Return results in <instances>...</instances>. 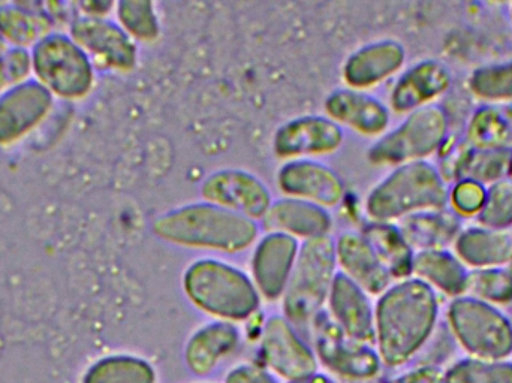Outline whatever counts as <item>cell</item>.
I'll list each match as a JSON object with an SVG mask.
<instances>
[{
  "label": "cell",
  "mask_w": 512,
  "mask_h": 383,
  "mask_svg": "<svg viewBox=\"0 0 512 383\" xmlns=\"http://www.w3.org/2000/svg\"><path fill=\"white\" fill-rule=\"evenodd\" d=\"M448 321L460 345L478 360L502 361L512 354V324L493 304L459 297L450 304Z\"/></svg>",
  "instance_id": "8"
},
{
  "label": "cell",
  "mask_w": 512,
  "mask_h": 383,
  "mask_svg": "<svg viewBox=\"0 0 512 383\" xmlns=\"http://www.w3.org/2000/svg\"><path fill=\"white\" fill-rule=\"evenodd\" d=\"M450 204V189L438 168L427 161L400 165L370 191L366 213L372 222L393 223L409 214L441 210Z\"/></svg>",
  "instance_id": "3"
},
{
  "label": "cell",
  "mask_w": 512,
  "mask_h": 383,
  "mask_svg": "<svg viewBox=\"0 0 512 383\" xmlns=\"http://www.w3.org/2000/svg\"><path fill=\"white\" fill-rule=\"evenodd\" d=\"M444 375L435 367H426V369L415 370L402 378L394 379L390 383H442Z\"/></svg>",
  "instance_id": "41"
},
{
  "label": "cell",
  "mask_w": 512,
  "mask_h": 383,
  "mask_svg": "<svg viewBox=\"0 0 512 383\" xmlns=\"http://www.w3.org/2000/svg\"><path fill=\"white\" fill-rule=\"evenodd\" d=\"M36 81L66 101H78L92 92L95 68L71 36L50 33L30 51Z\"/></svg>",
  "instance_id": "6"
},
{
  "label": "cell",
  "mask_w": 512,
  "mask_h": 383,
  "mask_svg": "<svg viewBox=\"0 0 512 383\" xmlns=\"http://www.w3.org/2000/svg\"><path fill=\"white\" fill-rule=\"evenodd\" d=\"M53 108V95L36 80L0 95V147L14 146L38 128Z\"/></svg>",
  "instance_id": "12"
},
{
  "label": "cell",
  "mask_w": 512,
  "mask_h": 383,
  "mask_svg": "<svg viewBox=\"0 0 512 383\" xmlns=\"http://www.w3.org/2000/svg\"><path fill=\"white\" fill-rule=\"evenodd\" d=\"M325 113L364 137H378L390 125V110L375 96L355 89H336L325 98Z\"/></svg>",
  "instance_id": "19"
},
{
  "label": "cell",
  "mask_w": 512,
  "mask_h": 383,
  "mask_svg": "<svg viewBox=\"0 0 512 383\" xmlns=\"http://www.w3.org/2000/svg\"><path fill=\"white\" fill-rule=\"evenodd\" d=\"M328 300L333 321L346 336L360 343L372 342L375 337V313L366 292L354 280L346 274L337 273Z\"/></svg>",
  "instance_id": "20"
},
{
  "label": "cell",
  "mask_w": 512,
  "mask_h": 383,
  "mask_svg": "<svg viewBox=\"0 0 512 383\" xmlns=\"http://www.w3.org/2000/svg\"><path fill=\"white\" fill-rule=\"evenodd\" d=\"M53 20L41 11L21 5L0 6V38L14 48L35 47L45 36L53 33Z\"/></svg>",
  "instance_id": "29"
},
{
  "label": "cell",
  "mask_w": 512,
  "mask_h": 383,
  "mask_svg": "<svg viewBox=\"0 0 512 383\" xmlns=\"http://www.w3.org/2000/svg\"><path fill=\"white\" fill-rule=\"evenodd\" d=\"M11 87L9 84L8 75H6L5 65H3L2 57H0V95H2L5 90H8Z\"/></svg>",
  "instance_id": "43"
},
{
  "label": "cell",
  "mask_w": 512,
  "mask_h": 383,
  "mask_svg": "<svg viewBox=\"0 0 512 383\" xmlns=\"http://www.w3.org/2000/svg\"><path fill=\"white\" fill-rule=\"evenodd\" d=\"M468 292L489 304L512 303L511 268H481L469 273Z\"/></svg>",
  "instance_id": "34"
},
{
  "label": "cell",
  "mask_w": 512,
  "mask_h": 383,
  "mask_svg": "<svg viewBox=\"0 0 512 383\" xmlns=\"http://www.w3.org/2000/svg\"><path fill=\"white\" fill-rule=\"evenodd\" d=\"M456 256L475 270L505 267L512 262V228L469 226L454 241Z\"/></svg>",
  "instance_id": "23"
},
{
  "label": "cell",
  "mask_w": 512,
  "mask_h": 383,
  "mask_svg": "<svg viewBox=\"0 0 512 383\" xmlns=\"http://www.w3.org/2000/svg\"><path fill=\"white\" fill-rule=\"evenodd\" d=\"M474 146L469 143L465 134L448 135L445 143L439 149L438 171L447 185L462 182L466 164Z\"/></svg>",
  "instance_id": "37"
},
{
  "label": "cell",
  "mask_w": 512,
  "mask_h": 383,
  "mask_svg": "<svg viewBox=\"0 0 512 383\" xmlns=\"http://www.w3.org/2000/svg\"><path fill=\"white\" fill-rule=\"evenodd\" d=\"M2 60L11 87L27 81L30 72H33L32 56L26 48H11L3 54Z\"/></svg>",
  "instance_id": "39"
},
{
  "label": "cell",
  "mask_w": 512,
  "mask_h": 383,
  "mask_svg": "<svg viewBox=\"0 0 512 383\" xmlns=\"http://www.w3.org/2000/svg\"><path fill=\"white\" fill-rule=\"evenodd\" d=\"M405 60V47L396 39L369 42L352 51L343 63V81L349 89H370L399 72Z\"/></svg>",
  "instance_id": "17"
},
{
  "label": "cell",
  "mask_w": 512,
  "mask_h": 383,
  "mask_svg": "<svg viewBox=\"0 0 512 383\" xmlns=\"http://www.w3.org/2000/svg\"><path fill=\"white\" fill-rule=\"evenodd\" d=\"M442 383H512L508 361L463 360L451 366Z\"/></svg>",
  "instance_id": "33"
},
{
  "label": "cell",
  "mask_w": 512,
  "mask_h": 383,
  "mask_svg": "<svg viewBox=\"0 0 512 383\" xmlns=\"http://www.w3.org/2000/svg\"><path fill=\"white\" fill-rule=\"evenodd\" d=\"M438 315V297L423 280L409 277L388 288L375 312L382 360L388 366H400L414 357L432 336Z\"/></svg>",
  "instance_id": "1"
},
{
  "label": "cell",
  "mask_w": 512,
  "mask_h": 383,
  "mask_svg": "<svg viewBox=\"0 0 512 383\" xmlns=\"http://www.w3.org/2000/svg\"><path fill=\"white\" fill-rule=\"evenodd\" d=\"M239 330L230 322H215L201 328L186 348V361L192 372L207 375L239 343Z\"/></svg>",
  "instance_id": "28"
},
{
  "label": "cell",
  "mask_w": 512,
  "mask_h": 383,
  "mask_svg": "<svg viewBox=\"0 0 512 383\" xmlns=\"http://www.w3.org/2000/svg\"><path fill=\"white\" fill-rule=\"evenodd\" d=\"M510 268H511V270H512V262H511V267H510Z\"/></svg>",
  "instance_id": "47"
},
{
  "label": "cell",
  "mask_w": 512,
  "mask_h": 383,
  "mask_svg": "<svg viewBox=\"0 0 512 383\" xmlns=\"http://www.w3.org/2000/svg\"><path fill=\"white\" fill-rule=\"evenodd\" d=\"M511 18H512V8H511Z\"/></svg>",
  "instance_id": "46"
},
{
  "label": "cell",
  "mask_w": 512,
  "mask_h": 383,
  "mask_svg": "<svg viewBox=\"0 0 512 383\" xmlns=\"http://www.w3.org/2000/svg\"><path fill=\"white\" fill-rule=\"evenodd\" d=\"M277 186L286 198L333 208L342 202L345 185L336 171L313 159L288 161L277 173Z\"/></svg>",
  "instance_id": "14"
},
{
  "label": "cell",
  "mask_w": 512,
  "mask_h": 383,
  "mask_svg": "<svg viewBox=\"0 0 512 383\" xmlns=\"http://www.w3.org/2000/svg\"><path fill=\"white\" fill-rule=\"evenodd\" d=\"M114 8L120 27L134 41L153 42L161 35V21L155 3L146 0H122Z\"/></svg>",
  "instance_id": "31"
},
{
  "label": "cell",
  "mask_w": 512,
  "mask_h": 383,
  "mask_svg": "<svg viewBox=\"0 0 512 383\" xmlns=\"http://www.w3.org/2000/svg\"><path fill=\"white\" fill-rule=\"evenodd\" d=\"M450 119L441 105L430 104L412 111L393 131L382 135L367 158L373 165H400L426 161L438 153L448 138Z\"/></svg>",
  "instance_id": "7"
},
{
  "label": "cell",
  "mask_w": 512,
  "mask_h": 383,
  "mask_svg": "<svg viewBox=\"0 0 512 383\" xmlns=\"http://www.w3.org/2000/svg\"><path fill=\"white\" fill-rule=\"evenodd\" d=\"M300 252L297 238L282 232H268L256 244L252 256L255 286L267 300L285 294Z\"/></svg>",
  "instance_id": "15"
},
{
  "label": "cell",
  "mask_w": 512,
  "mask_h": 383,
  "mask_svg": "<svg viewBox=\"0 0 512 383\" xmlns=\"http://www.w3.org/2000/svg\"><path fill=\"white\" fill-rule=\"evenodd\" d=\"M337 264L364 292L381 294L390 286L391 276L361 232H343L336 241Z\"/></svg>",
  "instance_id": "21"
},
{
  "label": "cell",
  "mask_w": 512,
  "mask_h": 383,
  "mask_svg": "<svg viewBox=\"0 0 512 383\" xmlns=\"http://www.w3.org/2000/svg\"><path fill=\"white\" fill-rule=\"evenodd\" d=\"M262 223L268 232H282L304 241L328 237L333 229L327 208L294 198L274 201Z\"/></svg>",
  "instance_id": "22"
},
{
  "label": "cell",
  "mask_w": 512,
  "mask_h": 383,
  "mask_svg": "<svg viewBox=\"0 0 512 383\" xmlns=\"http://www.w3.org/2000/svg\"><path fill=\"white\" fill-rule=\"evenodd\" d=\"M397 226L412 249L442 250L453 244L463 231V217L447 207L409 214Z\"/></svg>",
  "instance_id": "24"
},
{
  "label": "cell",
  "mask_w": 512,
  "mask_h": 383,
  "mask_svg": "<svg viewBox=\"0 0 512 383\" xmlns=\"http://www.w3.org/2000/svg\"><path fill=\"white\" fill-rule=\"evenodd\" d=\"M336 265V247L330 237L313 238L301 244L283 303L289 322L304 325L316 318L330 294Z\"/></svg>",
  "instance_id": "5"
},
{
  "label": "cell",
  "mask_w": 512,
  "mask_h": 383,
  "mask_svg": "<svg viewBox=\"0 0 512 383\" xmlns=\"http://www.w3.org/2000/svg\"><path fill=\"white\" fill-rule=\"evenodd\" d=\"M453 83L445 63L424 59L406 69L391 90L390 105L396 113L406 114L432 104Z\"/></svg>",
  "instance_id": "18"
},
{
  "label": "cell",
  "mask_w": 512,
  "mask_h": 383,
  "mask_svg": "<svg viewBox=\"0 0 512 383\" xmlns=\"http://www.w3.org/2000/svg\"><path fill=\"white\" fill-rule=\"evenodd\" d=\"M315 343L325 366L348 378H372L379 370L375 352L346 336L333 319L315 318Z\"/></svg>",
  "instance_id": "13"
},
{
  "label": "cell",
  "mask_w": 512,
  "mask_h": 383,
  "mask_svg": "<svg viewBox=\"0 0 512 383\" xmlns=\"http://www.w3.org/2000/svg\"><path fill=\"white\" fill-rule=\"evenodd\" d=\"M227 383H276L267 373L262 370L256 369V367L245 366L240 369L234 370L230 376H228Z\"/></svg>",
  "instance_id": "40"
},
{
  "label": "cell",
  "mask_w": 512,
  "mask_h": 383,
  "mask_svg": "<svg viewBox=\"0 0 512 383\" xmlns=\"http://www.w3.org/2000/svg\"><path fill=\"white\" fill-rule=\"evenodd\" d=\"M71 38L90 62L114 72H131L137 66L138 48L119 23L105 17L77 18Z\"/></svg>",
  "instance_id": "9"
},
{
  "label": "cell",
  "mask_w": 512,
  "mask_h": 383,
  "mask_svg": "<svg viewBox=\"0 0 512 383\" xmlns=\"http://www.w3.org/2000/svg\"><path fill=\"white\" fill-rule=\"evenodd\" d=\"M262 354L271 369L294 382L310 378L316 370L312 352L294 333L291 322L280 316H273L265 324Z\"/></svg>",
  "instance_id": "16"
},
{
  "label": "cell",
  "mask_w": 512,
  "mask_h": 383,
  "mask_svg": "<svg viewBox=\"0 0 512 383\" xmlns=\"http://www.w3.org/2000/svg\"><path fill=\"white\" fill-rule=\"evenodd\" d=\"M468 84L472 95L487 104L512 102V59L474 69Z\"/></svg>",
  "instance_id": "30"
},
{
  "label": "cell",
  "mask_w": 512,
  "mask_h": 383,
  "mask_svg": "<svg viewBox=\"0 0 512 383\" xmlns=\"http://www.w3.org/2000/svg\"><path fill=\"white\" fill-rule=\"evenodd\" d=\"M114 3L111 2H83L80 3V8L86 11L87 17H104L108 14L111 8H114Z\"/></svg>",
  "instance_id": "42"
},
{
  "label": "cell",
  "mask_w": 512,
  "mask_h": 383,
  "mask_svg": "<svg viewBox=\"0 0 512 383\" xmlns=\"http://www.w3.org/2000/svg\"><path fill=\"white\" fill-rule=\"evenodd\" d=\"M201 195L204 201L254 222L264 219L273 204L267 185L255 174L237 168L210 174L201 185Z\"/></svg>",
  "instance_id": "10"
},
{
  "label": "cell",
  "mask_w": 512,
  "mask_h": 383,
  "mask_svg": "<svg viewBox=\"0 0 512 383\" xmlns=\"http://www.w3.org/2000/svg\"><path fill=\"white\" fill-rule=\"evenodd\" d=\"M512 150H483L474 147L463 180H474L484 186L510 177Z\"/></svg>",
  "instance_id": "35"
},
{
  "label": "cell",
  "mask_w": 512,
  "mask_h": 383,
  "mask_svg": "<svg viewBox=\"0 0 512 383\" xmlns=\"http://www.w3.org/2000/svg\"><path fill=\"white\" fill-rule=\"evenodd\" d=\"M465 137L477 149L512 150V102L478 107L469 117Z\"/></svg>",
  "instance_id": "26"
},
{
  "label": "cell",
  "mask_w": 512,
  "mask_h": 383,
  "mask_svg": "<svg viewBox=\"0 0 512 383\" xmlns=\"http://www.w3.org/2000/svg\"><path fill=\"white\" fill-rule=\"evenodd\" d=\"M481 226L495 229L512 228V180H499L487 186L486 201L477 214Z\"/></svg>",
  "instance_id": "36"
},
{
  "label": "cell",
  "mask_w": 512,
  "mask_h": 383,
  "mask_svg": "<svg viewBox=\"0 0 512 383\" xmlns=\"http://www.w3.org/2000/svg\"><path fill=\"white\" fill-rule=\"evenodd\" d=\"M412 274L450 297L459 298L468 292V268L445 249L415 252Z\"/></svg>",
  "instance_id": "25"
},
{
  "label": "cell",
  "mask_w": 512,
  "mask_h": 383,
  "mask_svg": "<svg viewBox=\"0 0 512 383\" xmlns=\"http://www.w3.org/2000/svg\"><path fill=\"white\" fill-rule=\"evenodd\" d=\"M342 126L325 116H301L283 123L273 137V152L279 159H309L331 155L342 147Z\"/></svg>",
  "instance_id": "11"
},
{
  "label": "cell",
  "mask_w": 512,
  "mask_h": 383,
  "mask_svg": "<svg viewBox=\"0 0 512 383\" xmlns=\"http://www.w3.org/2000/svg\"><path fill=\"white\" fill-rule=\"evenodd\" d=\"M149 364L131 357H111L96 363L84 383H153Z\"/></svg>",
  "instance_id": "32"
},
{
  "label": "cell",
  "mask_w": 512,
  "mask_h": 383,
  "mask_svg": "<svg viewBox=\"0 0 512 383\" xmlns=\"http://www.w3.org/2000/svg\"><path fill=\"white\" fill-rule=\"evenodd\" d=\"M152 229L165 243L224 253L243 252L259 234L254 220L206 201L161 214Z\"/></svg>",
  "instance_id": "2"
},
{
  "label": "cell",
  "mask_w": 512,
  "mask_h": 383,
  "mask_svg": "<svg viewBox=\"0 0 512 383\" xmlns=\"http://www.w3.org/2000/svg\"><path fill=\"white\" fill-rule=\"evenodd\" d=\"M369 241L393 280L409 279L414 265L415 250L403 237L399 226L388 222H370L361 231Z\"/></svg>",
  "instance_id": "27"
},
{
  "label": "cell",
  "mask_w": 512,
  "mask_h": 383,
  "mask_svg": "<svg viewBox=\"0 0 512 383\" xmlns=\"http://www.w3.org/2000/svg\"><path fill=\"white\" fill-rule=\"evenodd\" d=\"M294 383H333L325 379L324 376H310V378L303 379Z\"/></svg>",
  "instance_id": "44"
},
{
  "label": "cell",
  "mask_w": 512,
  "mask_h": 383,
  "mask_svg": "<svg viewBox=\"0 0 512 383\" xmlns=\"http://www.w3.org/2000/svg\"><path fill=\"white\" fill-rule=\"evenodd\" d=\"M183 286L195 306L227 321H242L256 312L255 283L239 268L219 259H198L186 268Z\"/></svg>",
  "instance_id": "4"
},
{
  "label": "cell",
  "mask_w": 512,
  "mask_h": 383,
  "mask_svg": "<svg viewBox=\"0 0 512 383\" xmlns=\"http://www.w3.org/2000/svg\"><path fill=\"white\" fill-rule=\"evenodd\" d=\"M487 188L474 180H462L450 189L451 210L459 216H477L486 201Z\"/></svg>",
  "instance_id": "38"
},
{
  "label": "cell",
  "mask_w": 512,
  "mask_h": 383,
  "mask_svg": "<svg viewBox=\"0 0 512 383\" xmlns=\"http://www.w3.org/2000/svg\"><path fill=\"white\" fill-rule=\"evenodd\" d=\"M510 179L512 180V161H511V168H510Z\"/></svg>",
  "instance_id": "45"
}]
</instances>
